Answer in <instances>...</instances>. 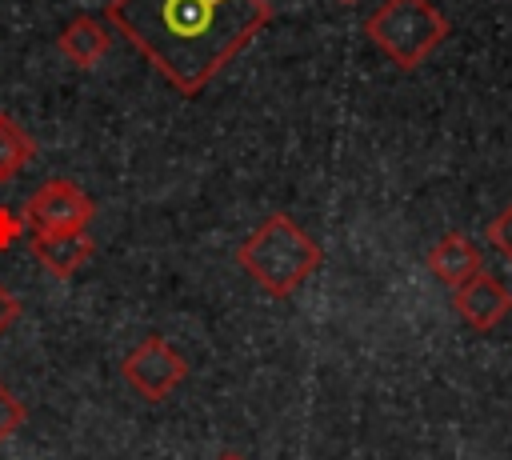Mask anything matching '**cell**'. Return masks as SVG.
Returning <instances> with one entry per match:
<instances>
[{
    "mask_svg": "<svg viewBox=\"0 0 512 460\" xmlns=\"http://www.w3.org/2000/svg\"><path fill=\"white\" fill-rule=\"evenodd\" d=\"M24 216L16 212V208H8V204H0V252H8V248H16L20 244V236H24Z\"/></svg>",
    "mask_w": 512,
    "mask_h": 460,
    "instance_id": "obj_13",
    "label": "cell"
},
{
    "mask_svg": "<svg viewBox=\"0 0 512 460\" xmlns=\"http://www.w3.org/2000/svg\"><path fill=\"white\" fill-rule=\"evenodd\" d=\"M120 376L128 380L132 392H140L144 400H164L172 396L184 376H188V360L164 340V336H144L124 360H120Z\"/></svg>",
    "mask_w": 512,
    "mask_h": 460,
    "instance_id": "obj_4",
    "label": "cell"
},
{
    "mask_svg": "<svg viewBox=\"0 0 512 460\" xmlns=\"http://www.w3.org/2000/svg\"><path fill=\"white\" fill-rule=\"evenodd\" d=\"M24 416H28V412H24V400L0 380V444H8V440L24 428Z\"/></svg>",
    "mask_w": 512,
    "mask_h": 460,
    "instance_id": "obj_11",
    "label": "cell"
},
{
    "mask_svg": "<svg viewBox=\"0 0 512 460\" xmlns=\"http://www.w3.org/2000/svg\"><path fill=\"white\" fill-rule=\"evenodd\" d=\"M488 244L512 264V204H508L496 220H488Z\"/></svg>",
    "mask_w": 512,
    "mask_h": 460,
    "instance_id": "obj_12",
    "label": "cell"
},
{
    "mask_svg": "<svg viewBox=\"0 0 512 460\" xmlns=\"http://www.w3.org/2000/svg\"><path fill=\"white\" fill-rule=\"evenodd\" d=\"M340 4H356V0H340Z\"/></svg>",
    "mask_w": 512,
    "mask_h": 460,
    "instance_id": "obj_16",
    "label": "cell"
},
{
    "mask_svg": "<svg viewBox=\"0 0 512 460\" xmlns=\"http://www.w3.org/2000/svg\"><path fill=\"white\" fill-rule=\"evenodd\" d=\"M452 292H456V296H452L456 316H460L468 328H476V332L496 328V324L512 312V292H508V284L496 280V276H488V272H476L472 280H464V284L452 288Z\"/></svg>",
    "mask_w": 512,
    "mask_h": 460,
    "instance_id": "obj_6",
    "label": "cell"
},
{
    "mask_svg": "<svg viewBox=\"0 0 512 460\" xmlns=\"http://www.w3.org/2000/svg\"><path fill=\"white\" fill-rule=\"evenodd\" d=\"M96 204L88 200V192L64 176L44 180L28 204H24V224H32V232H72V228H88Z\"/></svg>",
    "mask_w": 512,
    "mask_h": 460,
    "instance_id": "obj_5",
    "label": "cell"
},
{
    "mask_svg": "<svg viewBox=\"0 0 512 460\" xmlns=\"http://www.w3.org/2000/svg\"><path fill=\"white\" fill-rule=\"evenodd\" d=\"M364 36L396 68H420L448 40V16L432 0H384L364 20Z\"/></svg>",
    "mask_w": 512,
    "mask_h": 460,
    "instance_id": "obj_3",
    "label": "cell"
},
{
    "mask_svg": "<svg viewBox=\"0 0 512 460\" xmlns=\"http://www.w3.org/2000/svg\"><path fill=\"white\" fill-rule=\"evenodd\" d=\"M108 24L180 92H204L272 20L268 0H108Z\"/></svg>",
    "mask_w": 512,
    "mask_h": 460,
    "instance_id": "obj_1",
    "label": "cell"
},
{
    "mask_svg": "<svg viewBox=\"0 0 512 460\" xmlns=\"http://www.w3.org/2000/svg\"><path fill=\"white\" fill-rule=\"evenodd\" d=\"M36 156V144H32V136L16 124V120H8L4 112H0V184H12L20 172H24V164Z\"/></svg>",
    "mask_w": 512,
    "mask_h": 460,
    "instance_id": "obj_10",
    "label": "cell"
},
{
    "mask_svg": "<svg viewBox=\"0 0 512 460\" xmlns=\"http://www.w3.org/2000/svg\"><path fill=\"white\" fill-rule=\"evenodd\" d=\"M32 252L56 280H72L96 252V240L84 228L72 232H32Z\"/></svg>",
    "mask_w": 512,
    "mask_h": 460,
    "instance_id": "obj_7",
    "label": "cell"
},
{
    "mask_svg": "<svg viewBox=\"0 0 512 460\" xmlns=\"http://www.w3.org/2000/svg\"><path fill=\"white\" fill-rule=\"evenodd\" d=\"M56 48H60V56L72 60L76 68H96V64L112 52V32H108L104 20L80 12V16H72V20L60 28Z\"/></svg>",
    "mask_w": 512,
    "mask_h": 460,
    "instance_id": "obj_8",
    "label": "cell"
},
{
    "mask_svg": "<svg viewBox=\"0 0 512 460\" xmlns=\"http://www.w3.org/2000/svg\"><path fill=\"white\" fill-rule=\"evenodd\" d=\"M428 272L436 280H444L448 288H460L464 280H472L476 272H484V260H480V248L464 236V232H448L432 244L428 252Z\"/></svg>",
    "mask_w": 512,
    "mask_h": 460,
    "instance_id": "obj_9",
    "label": "cell"
},
{
    "mask_svg": "<svg viewBox=\"0 0 512 460\" xmlns=\"http://www.w3.org/2000/svg\"><path fill=\"white\" fill-rule=\"evenodd\" d=\"M216 460H244V456H240V452H220Z\"/></svg>",
    "mask_w": 512,
    "mask_h": 460,
    "instance_id": "obj_15",
    "label": "cell"
},
{
    "mask_svg": "<svg viewBox=\"0 0 512 460\" xmlns=\"http://www.w3.org/2000/svg\"><path fill=\"white\" fill-rule=\"evenodd\" d=\"M236 264L244 268L248 280H256L268 296L284 300L292 296L320 264H324V248L288 216V212H272L264 216L236 248Z\"/></svg>",
    "mask_w": 512,
    "mask_h": 460,
    "instance_id": "obj_2",
    "label": "cell"
},
{
    "mask_svg": "<svg viewBox=\"0 0 512 460\" xmlns=\"http://www.w3.org/2000/svg\"><path fill=\"white\" fill-rule=\"evenodd\" d=\"M16 320H20V300L12 296V288H8V284H0V336H4Z\"/></svg>",
    "mask_w": 512,
    "mask_h": 460,
    "instance_id": "obj_14",
    "label": "cell"
}]
</instances>
